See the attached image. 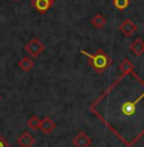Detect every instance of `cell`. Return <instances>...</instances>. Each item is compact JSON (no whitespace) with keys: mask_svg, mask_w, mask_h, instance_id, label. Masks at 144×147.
Here are the masks:
<instances>
[{"mask_svg":"<svg viewBox=\"0 0 144 147\" xmlns=\"http://www.w3.org/2000/svg\"><path fill=\"white\" fill-rule=\"evenodd\" d=\"M90 112L124 146L133 147L144 136V81L135 71L121 73L90 105Z\"/></svg>","mask_w":144,"mask_h":147,"instance_id":"obj_1","label":"cell"},{"mask_svg":"<svg viewBox=\"0 0 144 147\" xmlns=\"http://www.w3.org/2000/svg\"><path fill=\"white\" fill-rule=\"evenodd\" d=\"M81 53L84 54V56L89 57V63L93 67L96 71H104L105 68H109L110 63H112L110 57L107 56V54L104 53L102 50H98V51H96V53H93V54H90L89 51H85V50H82Z\"/></svg>","mask_w":144,"mask_h":147,"instance_id":"obj_2","label":"cell"},{"mask_svg":"<svg viewBox=\"0 0 144 147\" xmlns=\"http://www.w3.org/2000/svg\"><path fill=\"white\" fill-rule=\"evenodd\" d=\"M25 50H26V53L30 54L31 57H37L39 54H41L42 51L45 50V47H43V43L39 40L37 37H33V39H31V40L25 45Z\"/></svg>","mask_w":144,"mask_h":147,"instance_id":"obj_3","label":"cell"},{"mask_svg":"<svg viewBox=\"0 0 144 147\" xmlns=\"http://www.w3.org/2000/svg\"><path fill=\"white\" fill-rule=\"evenodd\" d=\"M54 2L56 0H31V6H33L37 13L45 14L47 11L54 5Z\"/></svg>","mask_w":144,"mask_h":147,"instance_id":"obj_4","label":"cell"},{"mask_svg":"<svg viewBox=\"0 0 144 147\" xmlns=\"http://www.w3.org/2000/svg\"><path fill=\"white\" fill-rule=\"evenodd\" d=\"M119 30H121V33L126 36V37H130V36H133L135 31H137V23L133 20H130V19H124L121 22V25H119Z\"/></svg>","mask_w":144,"mask_h":147,"instance_id":"obj_5","label":"cell"},{"mask_svg":"<svg viewBox=\"0 0 144 147\" xmlns=\"http://www.w3.org/2000/svg\"><path fill=\"white\" fill-rule=\"evenodd\" d=\"M73 146L74 147H90L91 146V138L85 132H79L73 138Z\"/></svg>","mask_w":144,"mask_h":147,"instance_id":"obj_6","label":"cell"},{"mask_svg":"<svg viewBox=\"0 0 144 147\" xmlns=\"http://www.w3.org/2000/svg\"><path fill=\"white\" fill-rule=\"evenodd\" d=\"M34 142H36V140L30 132H23V133H20V136L17 138V146L19 147H33Z\"/></svg>","mask_w":144,"mask_h":147,"instance_id":"obj_7","label":"cell"},{"mask_svg":"<svg viewBox=\"0 0 144 147\" xmlns=\"http://www.w3.org/2000/svg\"><path fill=\"white\" fill-rule=\"evenodd\" d=\"M130 53L133 54V56H137V57H139L144 53V40L141 37H137L130 43Z\"/></svg>","mask_w":144,"mask_h":147,"instance_id":"obj_8","label":"cell"},{"mask_svg":"<svg viewBox=\"0 0 144 147\" xmlns=\"http://www.w3.org/2000/svg\"><path fill=\"white\" fill-rule=\"evenodd\" d=\"M90 23L95 26L96 30H101V28H104V26L107 25V19L104 17L102 14H99V13H96L93 17H91V20H90Z\"/></svg>","mask_w":144,"mask_h":147,"instance_id":"obj_9","label":"cell"},{"mask_svg":"<svg viewBox=\"0 0 144 147\" xmlns=\"http://www.w3.org/2000/svg\"><path fill=\"white\" fill-rule=\"evenodd\" d=\"M34 67V59L31 56H25L22 57L20 61H19V68H20L22 71H31Z\"/></svg>","mask_w":144,"mask_h":147,"instance_id":"obj_10","label":"cell"},{"mask_svg":"<svg viewBox=\"0 0 144 147\" xmlns=\"http://www.w3.org/2000/svg\"><path fill=\"white\" fill-rule=\"evenodd\" d=\"M119 73L122 74H129V73H133V63L129 57H124L121 63H119Z\"/></svg>","mask_w":144,"mask_h":147,"instance_id":"obj_11","label":"cell"},{"mask_svg":"<svg viewBox=\"0 0 144 147\" xmlns=\"http://www.w3.org/2000/svg\"><path fill=\"white\" fill-rule=\"evenodd\" d=\"M54 129H56V122H54L51 118H43V119H42V127H41V130H42L43 133H51Z\"/></svg>","mask_w":144,"mask_h":147,"instance_id":"obj_12","label":"cell"},{"mask_svg":"<svg viewBox=\"0 0 144 147\" xmlns=\"http://www.w3.org/2000/svg\"><path fill=\"white\" fill-rule=\"evenodd\" d=\"M28 127H30V130H41L42 127V119L39 116H31L30 121H28Z\"/></svg>","mask_w":144,"mask_h":147,"instance_id":"obj_13","label":"cell"},{"mask_svg":"<svg viewBox=\"0 0 144 147\" xmlns=\"http://www.w3.org/2000/svg\"><path fill=\"white\" fill-rule=\"evenodd\" d=\"M129 5H130L129 0H113V6L116 8V9H119V11H124Z\"/></svg>","mask_w":144,"mask_h":147,"instance_id":"obj_14","label":"cell"},{"mask_svg":"<svg viewBox=\"0 0 144 147\" xmlns=\"http://www.w3.org/2000/svg\"><path fill=\"white\" fill-rule=\"evenodd\" d=\"M0 147H9V144H8V142L3 140L2 136H0Z\"/></svg>","mask_w":144,"mask_h":147,"instance_id":"obj_15","label":"cell"},{"mask_svg":"<svg viewBox=\"0 0 144 147\" xmlns=\"http://www.w3.org/2000/svg\"><path fill=\"white\" fill-rule=\"evenodd\" d=\"M14 2H19V0H14Z\"/></svg>","mask_w":144,"mask_h":147,"instance_id":"obj_16","label":"cell"},{"mask_svg":"<svg viewBox=\"0 0 144 147\" xmlns=\"http://www.w3.org/2000/svg\"><path fill=\"white\" fill-rule=\"evenodd\" d=\"M0 99H2V96H0Z\"/></svg>","mask_w":144,"mask_h":147,"instance_id":"obj_17","label":"cell"}]
</instances>
